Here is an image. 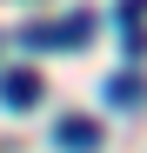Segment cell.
I'll return each mask as SVG.
<instances>
[{"label": "cell", "instance_id": "3", "mask_svg": "<svg viewBox=\"0 0 147 153\" xmlns=\"http://www.w3.org/2000/svg\"><path fill=\"white\" fill-rule=\"evenodd\" d=\"M7 107H14V113L40 107V73H34V67H14V73H7Z\"/></svg>", "mask_w": 147, "mask_h": 153}, {"label": "cell", "instance_id": "4", "mask_svg": "<svg viewBox=\"0 0 147 153\" xmlns=\"http://www.w3.org/2000/svg\"><path fill=\"white\" fill-rule=\"evenodd\" d=\"M140 100H147L140 73H114V80H107V107H140Z\"/></svg>", "mask_w": 147, "mask_h": 153}, {"label": "cell", "instance_id": "1", "mask_svg": "<svg viewBox=\"0 0 147 153\" xmlns=\"http://www.w3.org/2000/svg\"><path fill=\"white\" fill-rule=\"evenodd\" d=\"M94 40V13H67V20H47V27H27L34 53H60V47H87Z\"/></svg>", "mask_w": 147, "mask_h": 153}, {"label": "cell", "instance_id": "2", "mask_svg": "<svg viewBox=\"0 0 147 153\" xmlns=\"http://www.w3.org/2000/svg\"><path fill=\"white\" fill-rule=\"evenodd\" d=\"M54 140H60V153H94V146H100V126L80 120V113H67V120L54 126Z\"/></svg>", "mask_w": 147, "mask_h": 153}]
</instances>
